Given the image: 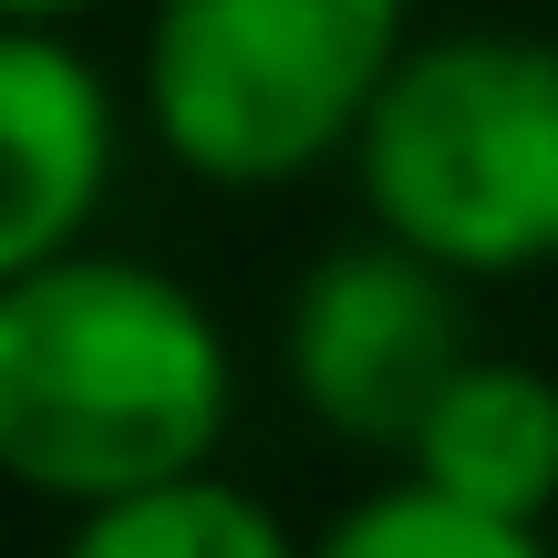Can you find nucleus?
<instances>
[{
  "label": "nucleus",
  "instance_id": "nucleus-1",
  "mask_svg": "<svg viewBox=\"0 0 558 558\" xmlns=\"http://www.w3.org/2000/svg\"><path fill=\"white\" fill-rule=\"evenodd\" d=\"M239 424L228 331L186 279L114 248L0 269V476L41 507H114L207 476Z\"/></svg>",
  "mask_w": 558,
  "mask_h": 558
},
{
  "label": "nucleus",
  "instance_id": "nucleus-2",
  "mask_svg": "<svg viewBox=\"0 0 558 558\" xmlns=\"http://www.w3.org/2000/svg\"><path fill=\"white\" fill-rule=\"evenodd\" d=\"M362 218L456 279L558 259V41L435 32L393 62L352 145Z\"/></svg>",
  "mask_w": 558,
  "mask_h": 558
},
{
  "label": "nucleus",
  "instance_id": "nucleus-3",
  "mask_svg": "<svg viewBox=\"0 0 558 558\" xmlns=\"http://www.w3.org/2000/svg\"><path fill=\"white\" fill-rule=\"evenodd\" d=\"M403 52L414 0H156L145 114L207 186H300L362 145Z\"/></svg>",
  "mask_w": 558,
  "mask_h": 558
},
{
  "label": "nucleus",
  "instance_id": "nucleus-4",
  "mask_svg": "<svg viewBox=\"0 0 558 558\" xmlns=\"http://www.w3.org/2000/svg\"><path fill=\"white\" fill-rule=\"evenodd\" d=\"M465 362H476L465 279L383 228L320 248L279 311V373H290L300 414L362 456H414L424 414Z\"/></svg>",
  "mask_w": 558,
  "mask_h": 558
},
{
  "label": "nucleus",
  "instance_id": "nucleus-5",
  "mask_svg": "<svg viewBox=\"0 0 558 558\" xmlns=\"http://www.w3.org/2000/svg\"><path fill=\"white\" fill-rule=\"evenodd\" d=\"M114 186V94L41 21L0 32V269L94 248Z\"/></svg>",
  "mask_w": 558,
  "mask_h": 558
},
{
  "label": "nucleus",
  "instance_id": "nucleus-6",
  "mask_svg": "<svg viewBox=\"0 0 558 558\" xmlns=\"http://www.w3.org/2000/svg\"><path fill=\"white\" fill-rule=\"evenodd\" d=\"M403 476L435 486V497L476 507V518H518V527H548L558 518V373L538 362H507V352H476L445 403L424 414Z\"/></svg>",
  "mask_w": 558,
  "mask_h": 558
},
{
  "label": "nucleus",
  "instance_id": "nucleus-7",
  "mask_svg": "<svg viewBox=\"0 0 558 558\" xmlns=\"http://www.w3.org/2000/svg\"><path fill=\"white\" fill-rule=\"evenodd\" d=\"M52 558H311V538H290L269 497H248V486H228L207 465V476L83 507Z\"/></svg>",
  "mask_w": 558,
  "mask_h": 558
},
{
  "label": "nucleus",
  "instance_id": "nucleus-8",
  "mask_svg": "<svg viewBox=\"0 0 558 558\" xmlns=\"http://www.w3.org/2000/svg\"><path fill=\"white\" fill-rule=\"evenodd\" d=\"M311 558H558V548H548V527L476 518V507L393 476V486H373V497L341 507V518L311 538Z\"/></svg>",
  "mask_w": 558,
  "mask_h": 558
},
{
  "label": "nucleus",
  "instance_id": "nucleus-9",
  "mask_svg": "<svg viewBox=\"0 0 558 558\" xmlns=\"http://www.w3.org/2000/svg\"><path fill=\"white\" fill-rule=\"evenodd\" d=\"M11 21H41V32H73L83 11H104V0H0Z\"/></svg>",
  "mask_w": 558,
  "mask_h": 558
},
{
  "label": "nucleus",
  "instance_id": "nucleus-10",
  "mask_svg": "<svg viewBox=\"0 0 558 558\" xmlns=\"http://www.w3.org/2000/svg\"><path fill=\"white\" fill-rule=\"evenodd\" d=\"M548 41H558V32H548Z\"/></svg>",
  "mask_w": 558,
  "mask_h": 558
}]
</instances>
